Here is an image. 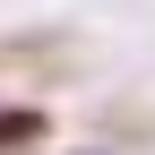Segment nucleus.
Masks as SVG:
<instances>
[{"label":"nucleus","instance_id":"f257e3e1","mask_svg":"<svg viewBox=\"0 0 155 155\" xmlns=\"http://www.w3.org/2000/svg\"><path fill=\"white\" fill-rule=\"evenodd\" d=\"M52 104H0V155H43Z\"/></svg>","mask_w":155,"mask_h":155}]
</instances>
